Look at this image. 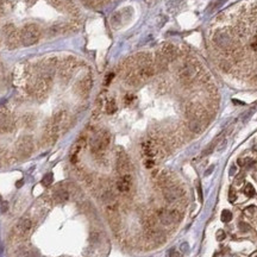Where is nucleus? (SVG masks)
Here are the masks:
<instances>
[{
  "mask_svg": "<svg viewBox=\"0 0 257 257\" xmlns=\"http://www.w3.org/2000/svg\"><path fill=\"white\" fill-rule=\"evenodd\" d=\"M42 32L40 27L37 24H26L20 30V40L21 44L25 47H31L40 40Z\"/></svg>",
  "mask_w": 257,
  "mask_h": 257,
  "instance_id": "f257e3e1",
  "label": "nucleus"
},
{
  "mask_svg": "<svg viewBox=\"0 0 257 257\" xmlns=\"http://www.w3.org/2000/svg\"><path fill=\"white\" fill-rule=\"evenodd\" d=\"M111 143V135L108 131H100L91 139V150L93 154H102Z\"/></svg>",
  "mask_w": 257,
  "mask_h": 257,
  "instance_id": "f03ea898",
  "label": "nucleus"
},
{
  "mask_svg": "<svg viewBox=\"0 0 257 257\" xmlns=\"http://www.w3.org/2000/svg\"><path fill=\"white\" fill-rule=\"evenodd\" d=\"M51 82H53V78H49V76H44V75H38L37 79L34 81L32 86H31V92L32 94L38 98V99H42L44 98L50 87H51Z\"/></svg>",
  "mask_w": 257,
  "mask_h": 257,
  "instance_id": "7ed1b4c3",
  "label": "nucleus"
},
{
  "mask_svg": "<svg viewBox=\"0 0 257 257\" xmlns=\"http://www.w3.org/2000/svg\"><path fill=\"white\" fill-rule=\"evenodd\" d=\"M34 146H35V142H34V138L30 136V135H24L21 136L17 144H16V151H17V155L19 156L20 158H26L29 157L32 151H34Z\"/></svg>",
  "mask_w": 257,
  "mask_h": 257,
  "instance_id": "20e7f679",
  "label": "nucleus"
},
{
  "mask_svg": "<svg viewBox=\"0 0 257 257\" xmlns=\"http://www.w3.org/2000/svg\"><path fill=\"white\" fill-rule=\"evenodd\" d=\"M5 38H6V45L8 49H16L17 47H19L21 44L20 40V31H18L12 24H8L4 27L2 30Z\"/></svg>",
  "mask_w": 257,
  "mask_h": 257,
  "instance_id": "39448f33",
  "label": "nucleus"
},
{
  "mask_svg": "<svg viewBox=\"0 0 257 257\" xmlns=\"http://www.w3.org/2000/svg\"><path fill=\"white\" fill-rule=\"evenodd\" d=\"M158 220L163 225H172L181 220V212L178 210H159L157 212Z\"/></svg>",
  "mask_w": 257,
  "mask_h": 257,
  "instance_id": "423d86ee",
  "label": "nucleus"
},
{
  "mask_svg": "<svg viewBox=\"0 0 257 257\" xmlns=\"http://www.w3.org/2000/svg\"><path fill=\"white\" fill-rule=\"evenodd\" d=\"M142 151H143V155L146 158L155 159L161 154V148H159V145L157 144L156 140L146 139L142 143Z\"/></svg>",
  "mask_w": 257,
  "mask_h": 257,
  "instance_id": "0eeeda50",
  "label": "nucleus"
},
{
  "mask_svg": "<svg viewBox=\"0 0 257 257\" xmlns=\"http://www.w3.org/2000/svg\"><path fill=\"white\" fill-rule=\"evenodd\" d=\"M76 68V59L73 57H67L66 59H63V62L59 64V78L62 80H68L73 72Z\"/></svg>",
  "mask_w": 257,
  "mask_h": 257,
  "instance_id": "6e6552de",
  "label": "nucleus"
},
{
  "mask_svg": "<svg viewBox=\"0 0 257 257\" xmlns=\"http://www.w3.org/2000/svg\"><path fill=\"white\" fill-rule=\"evenodd\" d=\"M116 165H117V170L120 175H126L130 170V159L127 157L126 153L119 148L117 151V156H116Z\"/></svg>",
  "mask_w": 257,
  "mask_h": 257,
  "instance_id": "1a4fd4ad",
  "label": "nucleus"
},
{
  "mask_svg": "<svg viewBox=\"0 0 257 257\" xmlns=\"http://www.w3.org/2000/svg\"><path fill=\"white\" fill-rule=\"evenodd\" d=\"M14 129V119L13 117L4 110H0V133L11 132Z\"/></svg>",
  "mask_w": 257,
  "mask_h": 257,
  "instance_id": "9d476101",
  "label": "nucleus"
},
{
  "mask_svg": "<svg viewBox=\"0 0 257 257\" xmlns=\"http://www.w3.org/2000/svg\"><path fill=\"white\" fill-rule=\"evenodd\" d=\"M92 86H93V80L91 78V75H86L85 78H82L76 83L75 91H76V93L79 94L80 97L86 98L89 94V92L92 89Z\"/></svg>",
  "mask_w": 257,
  "mask_h": 257,
  "instance_id": "9b49d317",
  "label": "nucleus"
},
{
  "mask_svg": "<svg viewBox=\"0 0 257 257\" xmlns=\"http://www.w3.org/2000/svg\"><path fill=\"white\" fill-rule=\"evenodd\" d=\"M185 194L183 189L178 186H169V187H165L164 188V192H163V197L164 199L168 201V202H174L178 200L180 198H182V195Z\"/></svg>",
  "mask_w": 257,
  "mask_h": 257,
  "instance_id": "f8f14e48",
  "label": "nucleus"
},
{
  "mask_svg": "<svg viewBox=\"0 0 257 257\" xmlns=\"http://www.w3.org/2000/svg\"><path fill=\"white\" fill-rule=\"evenodd\" d=\"M198 75V68L195 64L187 63L183 66V68L180 70V79L183 82H189Z\"/></svg>",
  "mask_w": 257,
  "mask_h": 257,
  "instance_id": "ddd939ff",
  "label": "nucleus"
},
{
  "mask_svg": "<svg viewBox=\"0 0 257 257\" xmlns=\"http://www.w3.org/2000/svg\"><path fill=\"white\" fill-rule=\"evenodd\" d=\"M31 227H32L31 220L29 218L24 217L21 218V219H19V221L17 223V225L14 227V232H16L17 236L24 237V236H26L31 231Z\"/></svg>",
  "mask_w": 257,
  "mask_h": 257,
  "instance_id": "4468645a",
  "label": "nucleus"
},
{
  "mask_svg": "<svg viewBox=\"0 0 257 257\" xmlns=\"http://www.w3.org/2000/svg\"><path fill=\"white\" fill-rule=\"evenodd\" d=\"M214 43L218 47H220L221 49H230L233 45V40L230 35L227 34H223V32H218L213 37Z\"/></svg>",
  "mask_w": 257,
  "mask_h": 257,
  "instance_id": "2eb2a0df",
  "label": "nucleus"
},
{
  "mask_svg": "<svg viewBox=\"0 0 257 257\" xmlns=\"http://www.w3.org/2000/svg\"><path fill=\"white\" fill-rule=\"evenodd\" d=\"M159 53H161L165 59H168V61H173V59H176V56H178V49H176V47H175L174 44H172V43H164V44L161 47Z\"/></svg>",
  "mask_w": 257,
  "mask_h": 257,
  "instance_id": "dca6fc26",
  "label": "nucleus"
},
{
  "mask_svg": "<svg viewBox=\"0 0 257 257\" xmlns=\"http://www.w3.org/2000/svg\"><path fill=\"white\" fill-rule=\"evenodd\" d=\"M131 186H132V178L129 174L121 175L117 182V188L120 193H127L131 189Z\"/></svg>",
  "mask_w": 257,
  "mask_h": 257,
  "instance_id": "f3484780",
  "label": "nucleus"
},
{
  "mask_svg": "<svg viewBox=\"0 0 257 257\" xmlns=\"http://www.w3.org/2000/svg\"><path fill=\"white\" fill-rule=\"evenodd\" d=\"M187 116H188V118L189 119H200L202 118V114H204V110H202V107L201 106H199V105H194V104H192V105H189L188 107H187Z\"/></svg>",
  "mask_w": 257,
  "mask_h": 257,
  "instance_id": "a211bd4d",
  "label": "nucleus"
},
{
  "mask_svg": "<svg viewBox=\"0 0 257 257\" xmlns=\"http://www.w3.org/2000/svg\"><path fill=\"white\" fill-rule=\"evenodd\" d=\"M188 129L193 133H201L204 130V125H202L201 120H199V119H191L188 123Z\"/></svg>",
  "mask_w": 257,
  "mask_h": 257,
  "instance_id": "6ab92c4d",
  "label": "nucleus"
},
{
  "mask_svg": "<svg viewBox=\"0 0 257 257\" xmlns=\"http://www.w3.org/2000/svg\"><path fill=\"white\" fill-rule=\"evenodd\" d=\"M168 63H169V61L158 51L156 59H155V68H157L158 70H164V69H167Z\"/></svg>",
  "mask_w": 257,
  "mask_h": 257,
  "instance_id": "aec40b11",
  "label": "nucleus"
},
{
  "mask_svg": "<svg viewBox=\"0 0 257 257\" xmlns=\"http://www.w3.org/2000/svg\"><path fill=\"white\" fill-rule=\"evenodd\" d=\"M68 198H69V192L66 188H59L54 193V199L57 202H64L68 200Z\"/></svg>",
  "mask_w": 257,
  "mask_h": 257,
  "instance_id": "412c9836",
  "label": "nucleus"
},
{
  "mask_svg": "<svg viewBox=\"0 0 257 257\" xmlns=\"http://www.w3.org/2000/svg\"><path fill=\"white\" fill-rule=\"evenodd\" d=\"M182 5H183V2H182L181 0H174V1H170V2H168V11H169V12L175 13V12H178V10H181Z\"/></svg>",
  "mask_w": 257,
  "mask_h": 257,
  "instance_id": "4be33fe9",
  "label": "nucleus"
},
{
  "mask_svg": "<svg viewBox=\"0 0 257 257\" xmlns=\"http://www.w3.org/2000/svg\"><path fill=\"white\" fill-rule=\"evenodd\" d=\"M105 110H106V113L108 114H112L117 111V104H116V100L114 99H110L107 102H106V106H105Z\"/></svg>",
  "mask_w": 257,
  "mask_h": 257,
  "instance_id": "5701e85b",
  "label": "nucleus"
},
{
  "mask_svg": "<svg viewBox=\"0 0 257 257\" xmlns=\"http://www.w3.org/2000/svg\"><path fill=\"white\" fill-rule=\"evenodd\" d=\"M102 200H104V202H105L106 205H112V204H114V201H116L114 195H113L111 192H106V193L102 195Z\"/></svg>",
  "mask_w": 257,
  "mask_h": 257,
  "instance_id": "b1692460",
  "label": "nucleus"
},
{
  "mask_svg": "<svg viewBox=\"0 0 257 257\" xmlns=\"http://www.w3.org/2000/svg\"><path fill=\"white\" fill-rule=\"evenodd\" d=\"M53 182H54V175H53V173H47V174L44 175L43 180H42V183H43L45 187H48V186H50Z\"/></svg>",
  "mask_w": 257,
  "mask_h": 257,
  "instance_id": "393cba45",
  "label": "nucleus"
},
{
  "mask_svg": "<svg viewBox=\"0 0 257 257\" xmlns=\"http://www.w3.org/2000/svg\"><path fill=\"white\" fill-rule=\"evenodd\" d=\"M111 24L114 27H119V25L121 24V16H120V13H114L111 17Z\"/></svg>",
  "mask_w": 257,
  "mask_h": 257,
  "instance_id": "a878e982",
  "label": "nucleus"
},
{
  "mask_svg": "<svg viewBox=\"0 0 257 257\" xmlns=\"http://www.w3.org/2000/svg\"><path fill=\"white\" fill-rule=\"evenodd\" d=\"M244 193H245V195H248V197H254L255 195V188H254V186L251 185V183H248L246 186H245V188H244Z\"/></svg>",
  "mask_w": 257,
  "mask_h": 257,
  "instance_id": "bb28decb",
  "label": "nucleus"
},
{
  "mask_svg": "<svg viewBox=\"0 0 257 257\" xmlns=\"http://www.w3.org/2000/svg\"><path fill=\"white\" fill-rule=\"evenodd\" d=\"M231 219H232V213H231L229 210H224V211L221 212V220H223L224 223H229Z\"/></svg>",
  "mask_w": 257,
  "mask_h": 257,
  "instance_id": "cd10ccee",
  "label": "nucleus"
},
{
  "mask_svg": "<svg viewBox=\"0 0 257 257\" xmlns=\"http://www.w3.org/2000/svg\"><path fill=\"white\" fill-rule=\"evenodd\" d=\"M216 143H217V142H213L212 144H210V145H208V146H207V148H206V149H205V150L202 151V154H201V155H202V156H206V155L211 154V153L213 151L214 146H216Z\"/></svg>",
  "mask_w": 257,
  "mask_h": 257,
  "instance_id": "c85d7f7f",
  "label": "nucleus"
},
{
  "mask_svg": "<svg viewBox=\"0 0 257 257\" xmlns=\"http://www.w3.org/2000/svg\"><path fill=\"white\" fill-rule=\"evenodd\" d=\"M181 251L183 254H188L189 252V245H188V243H182L181 244Z\"/></svg>",
  "mask_w": 257,
  "mask_h": 257,
  "instance_id": "c756f323",
  "label": "nucleus"
},
{
  "mask_svg": "<svg viewBox=\"0 0 257 257\" xmlns=\"http://www.w3.org/2000/svg\"><path fill=\"white\" fill-rule=\"evenodd\" d=\"M7 210H8V204H7V201H2L1 205H0V211H1L2 213H5Z\"/></svg>",
  "mask_w": 257,
  "mask_h": 257,
  "instance_id": "7c9ffc66",
  "label": "nucleus"
},
{
  "mask_svg": "<svg viewBox=\"0 0 257 257\" xmlns=\"http://www.w3.org/2000/svg\"><path fill=\"white\" fill-rule=\"evenodd\" d=\"M216 237H217L218 240H223V239H225V232L223 231V230H219L217 232V235H216Z\"/></svg>",
  "mask_w": 257,
  "mask_h": 257,
  "instance_id": "2f4dec72",
  "label": "nucleus"
},
{
  "mask_svg": "<svg viewBox=\"0 0 257 257\" xmlns=\"http://www.w3.org/2000/svg\"><path fill=\"white\" fill-rule=\"evenodd\" d=\"M113 76H114V74H113V73H110V74H107V76L105 78V85H110V82L112 81Z\"/></svg>",
  "mask_w": 257,
  "mask_h": 257,
  "instance_id": "473e14b6",
  "label": "nucleus"
},
{
  "mask_svg": "<svg viewBox=\"0 0 257 257\" xmlns=\"http://www.w3.org/2000/svg\"><path fill=\"white\" fill-rule=\"evenodd\" d=\"M239 229L242 230V231H248V230H250V226L249 225H246L245 223H239Z\"/></svg>",
  "mask_w": 257,
  "mask_h": 257,
  "instance_id": "72a5a7b5",
  "label": "nucleus"
},
{
  "mask_svg": "<svg viewBox=\"0 0 257 257\" xmlns=\"http://www.w3.org/2000/svg\"><path fill=\"white\" fill-rule=\"evenodd\" d=\"M225 148H226V139H223V140H221V144L218 145V150H219V151H223Z\"/></svg>",
  "mask_w": 257,
  "mask_h": 257,
  "instance_id": "f704fd0d",
  "label": "nucleus"
},
{
  "mask_svg": "<svg viewBox=\"0 0 257 257\" xmlns=\"http://www.w3.org/2000/svg\"><path fill=\"white\" fill-rule=\"evenodd\" d=\"M229 199H230V202H235V200H236V194H235V192L231 189L230 191V194H229Z\"/></svg>",
  "mask_w": 257,
  "mask_h": 257,
  "instance_id": "c9c22d12",
  "label": "nucleus"
},
{
  "mask_svg": "<svg viewBox=\"0 0 257 257\" xmlns=\"http://www.w3.org/2000/svg\"><path fill=\"white\" fill-rule=\"evenodd\" d=\"M25 257H38V255H37V252H35V251H27V252L25 254Z\"/></svg>",
  "mask_w": 257,
  "mask_h": 257,
  "instance_id": "e433bc0d",
  "label": "nucleus"
},
{
  "mask_svg": "<svg viewBox=\"0 0 257 257\" xmlns=\"http://www.w3.org/2000/svg\"><path fill=\"white\" fill-rule=\"evenodd\" d=\"M168 257H178V255L174 249H172V250L169 251V254H168Z\"/></svg>",
  "mask_w": 257,
  "mask_h": 257,
  "instance_id": "4c0bfd02",
  "label": "nucleus"
},
{
  "mask_svg": "<svg viewBox=\"0 0 257 257\" xmlns=\"http://www.w3.org/2000/svg\"><path fill=\"white\" fill-rule=\"evenodd\" d=\"M213 170H214V165H211V167H210V168L206 170V173H205V176H208L210 174H212V172H213Z\"/></svg>",
  "mask_w": 257,
  "mask_h": 257,
  "instance_id": "58836bf2",
  "label": "nucleus"
},
{
  "mask_svg": "<svg viewBox=\"0 0 257 257\" xmlns=\"http://www.w3.org/2000/svg\"><path fill=\"white\" fill-rule=\"evenodd\" d=\"M235 173H236V167L235 165H231V168H230V172H229V174L232 176V175H235Z\"/></svg>",
  "mask_w": 257,
  "mask_h": 257,
  "instance_id": "ea45409f",
  "label": "nucleus"
},
{
  "mask_svg": "<svg viewBox=\"0 0 257 257\" xmlns=\"http://www.w3.org/2000/svg\"><path fill=\"white\" fill-rule=\"evenodd\" d=\"M157 1H158V0H145V2H146L149 6H153V5H155Z\"/></svg>",
  "mask_w": 257,
  "mask_h": 257,
  "instance_id": "a19ab883",
  "label": "nucleus"
},
{
  "mask_svg": "<svg viewBox=\"0 0 257 257\" xmlns=\"http://www.w3.org/2000/svg\"><path fill=\"white\" fill-rule=\"evenodd\" d=\"M132 99H133V95H130V94H129V95H126L125 101H126V104H129V102H130V101H131Z\"/></svg>",
  "mask_w": 257,
  "mask_h": 257,
  "instance_id": "79ce46f5",
  "label": "nucleus"
},
{
  "mask_svg": "<svg viewBox=\"0 0 257 257\" xmlns=\"http://www.w3.org/2000/svg\"><path fill=\"white\" fill-rule=\"evenodd\" d=\"M243 178H244V176H243V175H242V176H240V178H239V176H238V178H236V185H240V183H242V181H243Z\"/></svg>",
  "mask_w": 257,
  "mask_h": 257,
  "instance_id": "37998d69",
  "label": "nucleus"
},
{
  "mask_svg": "<svg viewBox=\"0 0 257 257\" xmlns=\"http://www.w3.org/2000/svg\"><path fill=\"white\" fill-rule=\"evenodd\" d=\"M233 102H235V104H240V105H244V102H242V101H237V100H233Z\"/></svg>",
  "mask_w": 257,
  "mask_h": 257,
  "instance_id": "c03bdc74",
  "label": "nucleus"
},
{
  "mask_svg": "<svg viewBox=\"0 0 257 257\" xmlns=\"http://www.w3.org/2000/svg\"><path fill=\"white\" fill-rule=\"evenodd\" d=\"M1 254H2V244L0 243V255H1Z\"/></svg>",
  "mask_w": 257,
  "mask_h": 257,
  "instance_id": "a18cd8bd",
  "label": "nucleus"
},
{
  "mask_svg": "<svg viewBox=\"0 0 257 257\" xmlns=\"http://www.w3.org/2000/svg\"><path fill=\"white\" fill-rule=\"evenodd\" d=\"M1 12H2V10H1V6H0V14H1Z\"/></svg>",
  "mask_w": 257,
  "mask_h": 257,
  "instance_id": "49530a36",
  "label": "nucleus"
},
{
  "mask_svg": "<svg viewBox=\"0 0 257 257\" xmlns=\"http://www.w3.org/2000/svg\"><path fill=\"white\" fill-rule=\"evenodd\" d=\"M255 38H256V40H257V31H256V37H255Z\"/></svg>",
  "mask_w": 257,
  "mask_h": 257,
  "instance_id": "de8ad7c7",
  "label": "nucleus"
},
{
  "mask_svg": "<svg viewBox=\"0 0 257 257\" xmlns=\"http://www.w3.org/2000/svg\"><path fill=\"white\" fill-rule=\"evenodd\" d=\"M0 200H1V198H0Z\"/></svg>",
  "mask_w": 257,
  "mask_h": 257,
  "instance_id": "09e8293b",
  "label": "nucleus"
},
{
  "mask_svg": "<svg viewBox=\"0 0 257 257\" xmlns=\"http://www.w3.org/2000/svg\"><path fill=\"white\" fill-rule=\"evenodd\" d=\"M256 257H257V256H256Z\"/></svg>",
  "mask_w": 257,
  "mask_h": 257,
  "instance_id": "8fccbe9b",
  "label": "nucleus"
}]
</instances>
